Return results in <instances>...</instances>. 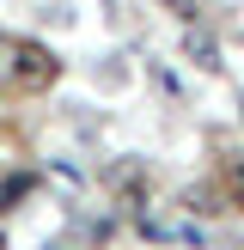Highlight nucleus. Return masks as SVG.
Wrapping results in <instances>:
<instances>
[{
    "mask_svg": "<svg viewBox=\"0 0 244 250\" xmlns=\"http://www.w3.org/2000/svg\"><path fill=\"white\" fill-rule=\"evenodd\" d=\"M61 61L49 55L43 43H12V85H31V92H43V85H55Z\"/></svg>",
    "mask_w": 244,
    "mask_h": 250,
    "instance_id": "1",
    "label": "nucleus"
},
{
    "mask_svg": "<svg viewBox=\"0 0 244 250\" xmlns=\"http://www.w3.org/2000/svg\"><path fill=\"white\" fill-rule=\"evenodd\" d=\"M183 49H189V61H195V67H207V73L220 67V49H214V37H207V31H195V24L183 31Z\"/></svg>",
    "mask_w": 244,
    "mask_h": 250,
    "instance_id": "2",
    "label": "nucleus"
},
{
    "mask_svg": "<svg viewBox=\"0 0 244 250\" xmlns=\"http://www.w3.org/2000/svg\"><path fill=\"white\" fill-rule=\"evenodd\" d=\"M6 80H12V43L0 37V85H6Z\"/></svg>",
    "mask_w": 244,
    "mask_h": 250,
    "instance_id": "3",
    "label": "nucleus"
},
{
    "mask_svg": "<svg viewBox=\"0 0 244 250\" xmlns=\"http://www.w3.org/2000/svg\"><path fill=\"white\" fill-rule=\"evenodd\" d=\"M171 12H177L183 24H195V0H171Z\"/></svg>",
    "mask_w": 244,
    "mask_h": 250,
    "instance_id": "4",
    "label": "nucleus"
},
{
    "mask_svg": "<svg viewBox=\"0 0 244 250\" xmlns=\"http://www.w3.org/2000/svg\"><path fill=\"white\" fill-rule=\"evenodd\" d=\"M0 250H6V238H0Z\"/></svg>",
    "mask_w": 244,
    "mask_h": 250,
    "instance_id": "5",
    "label": "nucleus"
}]
</instances>
